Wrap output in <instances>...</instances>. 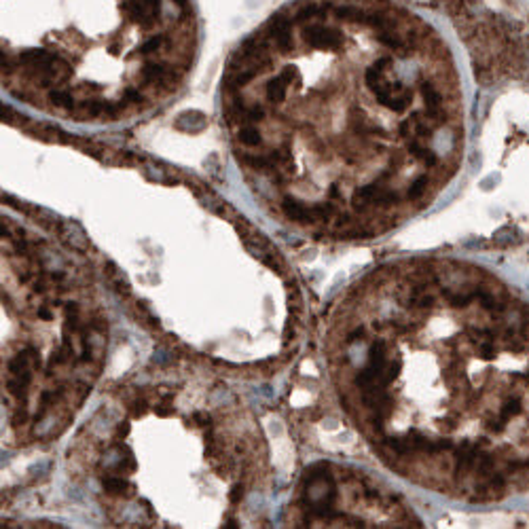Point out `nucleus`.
<instances>
[{"label": "nucleus", "instance_id": "f257e3e1", "mask_svg": "<svg viewBox=\"0 0 529 529\" xmlns=\"http://www.w3.org/2000/svg\"><path fill=\"white\" fill-rule=\"evenodd\" d=\"M339 398L421 487L489 504L529 493V301L472 262L381 267L333 318Z\"/></svg>", "mask_w": 529, "mask_h": 529}, {"label": "nucleus", "instance_id": "f03ea898", "mask_svg": "<svg viewBox=\"0 0 529 529\" xmlns=\"http://www.w3.org/2000/svg\"><path fill=\"white\" fill-rule=\"evenodd\" d=\"M301 523L311 527L413 523L411 510L379 483L333 466H322L307 477L301 491Z\"/></svg>", "mask_w": 529, "mask_h": 529}]
</instances>
